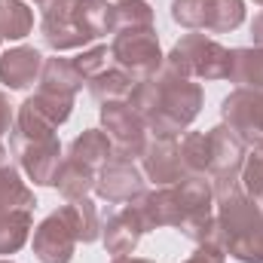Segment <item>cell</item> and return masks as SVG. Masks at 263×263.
<instances>
[{
    "mask_svg": "<svg viewBox=\"0 0 263 263\" xmlns=\"http://www.w3.org/2000/svg\"><path fill=\"white\" fill-rule=\"evenodd\" d=\"M144 227V233L150 230H159V227H181L184 220V208H181V199L175 184L172 187H153V190H144L138 199L129 202Z\"/></svg>",
    "mask_w": 263,
    "mask_h": 263,
    "instance_id": "5bb4252c",
    "label": "cell"
},
{
    "mask_svg": "<svg viewBox=\"0 0 263 263\" xmlns=\"http://www.w3.org/2000/svg\"><path fill=\"white\" fill-rule=\"evenodd\" d=\"M0 165H9V153H6V147L0 144Z\"/></svg>",
    "mask_w": 263,
    "mask_h": 263,
    "instance_id": "8d00e7d4",
    "label": "cell"
},
{
    "mask_svg": "<svg viewBox=\"0 0 263 263\" xmlns=\"http://www.w3.org/2000/svg\"><path fill=\"white\" fill-rule=\"evenodd\" d=\"M34 31V12L25 0H0V40H25Z\"/></svg>",
    "mask_w": 263,
    "mask_h": 263,
    "instance_id": "484cf974",
    "label": "cell"
},
{
    "mask_svg": "<svg viewBox=\"0 0 263 263\" xmlns=\"http://www.w3.org/2000/svg\"><path fill=\"white\" fill-rule=\"evenodd\" d=\"M220 120L223 126L248 147L263 150V95L251 89H233L220 101Z\"/></svg>",
    "mask_w": 263,
    "mask_h": 263,
    "instance_id": "ba28073f",
    "label": "cell"
},
{
    "mask_svg": "<svg viewBox=\"0 0 263 263\" xmlns=\"http://www.w3.org/2000/svg\"><path fill=\"white\" fill-rule=\"evenodd\" d=\"M172 18L187 31H205L208 0H172Z\"/></svg>",
    "mask_w": 263,
    "mask_h": 263,
    "instance_id": "4dcf8cb0",
    "label": "cell"
},
{
    "mask_svg": "<svg viewBox=\"0 0 263 263\" xmlns=\"http://www.w3.org/2000/svg\"><path fill=\"white\" fill-rule=\"evenodd\" d=\"M95 175L98 172H92L89 165L65 156L62 165H59V172H55V184L52 187L59 190V196L65 199V202L83 199V196H89V193H95Z\"/></svg>",
    "mask_w": 263,
    "mask_h": 263,
    "instance_id": "7402d4cb",
    "label": "cell"
},
{
    "mask_svg": "<svg viewBox=\"0 0 263 263\" xmlns=\"http://www.w3.org/2000/svg\"><path fill=\"white\" fill-rule=\"evenodd\" d=\"M77 236L67 223V217L59 211L46 214L37 227H34V239H31V248H34V257L40 263H70L73 260V251H77Z\"/></svg>",
    "mask_w": 263,
    "mask_h": 263,
    "instance_id": "7c38bea8",
    "label": "cell"
},
{
    "mask_svg": "<svg viewBox=\"0 0 263 263\" xmlns=\"http://www.w3.org/2000/svg\"><path fill=\"white\" fill-rule=\"evenodd\" d=\"M43 52L34 46H12L0 52V83L9 92H25L34 83H40L43 73Z\"/></svg>",
    "mask_w": 263,
    "mask_h": 263,
    "instance_id": "9a60e30c",
    "label": "cell"
},
{
    "mask_svg": "<svg viewBox=\"0 0 263 263\" xmlns=\"http://www.w3.org/2000/svg\"><path fill=\"white\" fill-rule=\"evenodd\" d=\"M178 153H181V168L184 178L190 175H208V132H184V138L178 141Z\"/></svg>",
    "mask_w": 263,
    "mask_h": 263,
    "instance_id": "f1b7e54d",
    "label": "cell"
},
{
    "mask_svg": "<svg viewBox=\"0 0 263 263\" xmlns=\"http://www.w3.org/2000/svg\"><path fill=\"white\" fill-rule=\"evenodd\" d=\"M101 129L114 144V156H123V159H138L144 150V141L150 135L144 120L138 117V110L129 101L101 104Z\"/></svg>",
    "mask_w": 263,
    "mask_h": 263,
    "instance_id": "9c48e42d",
    "label": "cell"
},
{
    "mask_svg": "<svg viewBox=\"0 0 263 263\" xmlns=\"http://www.w3.org/2000/svg\"><path fill=\"white\" fill-rule=\"evenodd\" d=\"M202 101L205 95L196 80L175 77L165 67L147 80H138L129 98V104L144 120L147 132L162 138H178L181 132L190 129V123L202 110Z\"/></svg>",
    "mask_w": 263,
    "mask_h": 263,
    "instance_id": "6da1fadb",
    "label": "cell"
},
{
    "mask_svg": "<svg viewBox=\"0 0 263 263\" xmlns=\"http://www.w3.org/2000/svg\"><path fill=\"white\" fill-rule=\"evenodd\" d=\"M248 147L230 132V126L217 123L208 132V181L214 187V199H223L242 190V165H245Z\"/></svg>",
    "mask_w": 263,
    "mask_h": 263,
    "instance_id": "277c9868",
    "label": "cell"
},
{
    "mask_svg": "<svg viewBox=\"0 0 263 263\" xmlns=\"http://www.w3.org/2000/svg\"><path fill=\"white\" fill-rule=\"evenodd\" d=\"M230 83L236 89H251L263 95V49L260 46H236L230 49Z\"/></svg>",
    "mask_w": 263,
    "mask_h": 263,
    "instance_id": "e0dca14e",
    "label": "cell"
},
{
    "mask_svg": "<svg viewBox=\"0 0 263 263\" xmlns=\"http://www.w3.org/2000/svg\"><path fill=\"white\" fill-rule=\"evenodd\" d=\"M251 40H254V46L263 49V12H257V15L251 18Z\"/></svg>",
    "mask_w": 263,
    "mask_h": 263,
    "instance_id": "e575fe53",
    "label": "cell"
},
{
    "mask_svg": "<svg viewBox=\"0 0 263 263\" xmlns=\"http://www.w3.org/2000/svg\"><path fill=\"white\" fill-rule=\"evenodd\" d=\"M254 3H257V6H263V0H254Z\"/></svg>",
    "mask_w": 263,
    "mask_h": 263,
    "instance_id": "f35d334b",
    "label": "cell"
},
{
    "mask_svg": "<svg viewBox=\"0 0 263 263\" xmlns=\"http://www.w3.org/2000/svg\"><path fill=\"white\" fill-rule=\"evenodd\" d=\"M73 114V98L59 95L49 89H37L31 98H25L15 110V129L31 135V138H46L55 135L59 126H65Z\"/></svg>",
    "mask_w": 263,
    "mask_h": 263,
    "instance_id": "52a82bcc",
    "label": "cell"
},
{
    "mask_svg": "<svg viewBox=\"0 0 263 263\" xmlns=\"http://www.w3.org/2000/svg\"><path fill=\"white\" fill-rule=\"evenodd\" d=\"M141 236H144V227H141L132 205L120 208L117 214H110L104 220V227H101V242H104V251L110 257H129L138 248Z\"/></svg>",
    "mask_w": 263,
    "mask_h": 263,
    "instance_id": "2e32d148",
    "label": "cell"
},
{
    "mask_svg": "<svg viewBox=\"0 0 263 263\" xmlns=\"http://www.w3.org/2000/svg\"><path fill=\"white\" fill-rule=\"evenodd\" d=\"M40 12H43L40 15V37L55 55L67 52V49H83L86 43H92L73 22V0H52Z\"/></svg>",
    "mask_w": 263,
    "mask_h": 263,
    "instance_id": "4fadbf2b",
    "label": "cell"
},
{
    "mask_svg": "<svg viewBox=\"0 0 263 263\" xmlns=\"http://www.w3.org/2000/svg\"><path fill=\"white\" fill-rule=\"evenodd\" d=\"M34 230V217L28 208L18 211H0V254H15L25 248L28 236Z\"/></svg>",
    "mask_w": 263,
    "mask_h": 263,
    "instance_id": "d4e9b609",
    "label": "cell"
},
{
    "mask_svg": "<svg viewBox=\"0 0 263 263\" xmlns=\"http://www.w3.org/2000/svg\"><path fill=\"white\" fill-rule=\"evenodd\" d=\"M110 62L132 73L135 80H147L153 73L162 70V49H159V37L156 28H144V31H120L110 40Z\"/></svg>",
    "mask_w": 263,
    "mask_h": 263,
    "instance_id": "8992f818",
    "label": "cell"
},
{
    "mask_svg": "<svg viewBox=\"0 0 263 263\" xmlns=\"http://www.w3.org/2000/svg\"><path fill=\"white\" fill-rule=\"evenodd\" d=\"M34 205H37L34 190L22 181L18 168L12 162L0 165V211H18V208L34 211Z\"/></svg>",
    "mask_w": 263,
    "mask_h": 263,
    "instance_id": "cb8c5ba5",
    "label": "cell"
},
{
    "mask_svg": "<svg viewBox=\"0 0 263 263\" xmlns=\"http://www.w3.org/2000/svg\"><path fill=\"white\" fill-rule=\"evenodd\" d=\"M9 150L18 162V168L28 175V181L34 187H52L55 184V172L62 165V144L59 135H46V138H31L25 132L12 129L9 132Z\"/></svg>",
    "mask_w": 263,
    "mask_h": 263,
    "instance_id": "5b68a950",
    "label": "cell"
},
{
    "mask_svg": "<svg viewBox=\"0 0 263 263\" xmlns=\"http://www.w3.org/2000/svg\"><path fill=\"white\" fill-rule=\"evenodd\" d=\"M135 83L138 80L132 73H126L123 67H107L98 77H92L86 83V89L98 104H110V101H129L132 92H135Z\"/></svg>",
    "mask_w": 263,
    "mask_h": 263,
    "instance_id": "603a6c76",
    "label": "cell"
},
{
    "mask_svg": "<svg viewBox=\"0 0 263 263\" xmlns=\"http://www.w3.org/2000/svg\"><path fill=\"white\" fill-rule=\"evenodd\" d=\"M12 129H15V110H12V104H9L6 92H0V138H3V135H9Z\"/></svg>",
    "mask_w": 263,
    "mask_h": 263,
    "instance_id": "d6a6232c",
    "label": "cell"
},
{
    "mask_svg": "<svg viewBox=\"0 0 263 263\" xmlns=\"http://www.w3.org/2000/svg\"><path fill=\"white\" fill-rule=\"evenodd\" d=\"M73 22L89 40L114 34V3H107V0H73Z\"/></svg>",
    "mask_w": 263,
    "mask_h": 263,
    "instance_id": "ffe728a7",
    "label": "cell"
},
{
    "mask_svg": "<svg viewBox=\"0 0 263 263\" xmlns=\"http://www.w3.org/2000/svg\"><path fill=\"white\" fill-rule=\"evenodd\" d=\"M110 263H156V260H147V257H132V254H129V257H114Z\"/></svg>",
    "mask_w": 263,
    "mask_h": 263,
    "instance_id": "d590c367",
    "label": "cell"
},
{
    "mask_svg": "<svg viewBox=\"0 0 263 263\" xmlns=\"http://www.w3.org/2000/svg\"><path fill=\"white\" fill-rule=\"evenodd\" d=\"M86 86L83 73L73 67L70 59H62V55H52L43 62V73H40V83L37 89H49V92H59V95H70L77 98V92Z\"/></svg>",
    "mask_w": 263,
    "mask_h": 263,
    "instance_id": "44dd1931",
    "label": "cell"
},
{
    "mask_svg": "<svg viewBox=\"0 0 263 263\" xmlns=\"http://www.w3.org/2000/svg\"><path fill=\"white\" fill-rule=\"evenodd\" d=\"M67 156L77 159V162H83V165H89L92 172H98L104 162L114 159V144H110V138L104 135V129H86L83 135H77V138L70 141Z\"/></svg>",
    "mask_w": 263,
    "mask_h": 263,
    "instance_id": "ac0fdd59",
    "label": "cell"
},
{
    "mask_svg": "<svg viewBox=\"0 0 263 263\" xmlns=\"http://www.w3.org/2000/svg\"><path fill=\"white\" fill-rule=\"evenodd\" d=\"M0 263H12V260H0Z\"/></svg>",
    "mask_w": 263,
    "mask_h": 263,
    "instance_id": "ab89813d",
    "label": "cell"
},
{
    "mask_svg": "<svg viewBox=\"0 0 263 263\" xmlns=\"http://www.w3.org/2000/svg\"><path fill=\"white\" fill-rule=\"evenodd\" d=\"M245 22V0H208L205 34H230Z\"/></svg>",
    "mask_w": 263,
    "mask_h": 263,
    "instance_id": "83f0119b",
    "label": "cell"
},
{
    "mask_svg": "<svg viewBox=\"0 0 263 263\" xmlns=\"http://www.w3.org/2000/svg\"><path fill=\"white\" fill-rule=\"evenodd\" d=\"M144 190H147V178H144V172L135 159L114 156L95 175V193L107 205H129L132 199H138Z\"/></svg>",
    "mask_w": 263,
    "mask_h": 263,
    "instance_id": "30bf717a",
    "label": "cell"
},
{
    "mask_svg": "<svg viewBox=\"0 0 263 263\" xmlns=\"http://www.w3.org/2000/svg\"><path fill=\"white\" fill-rule=\"evenodd\" d=\"M239 184H242V193L263 208V150H248Z\"/></svg>",
    "mask_w": 263,
    "mask_h": 263,
    "instance_id": "f546056e",
    "label": "cell"
},
{
    "mask_svg": "<svg viewBox=\"0 0 263 263\" xmlns=\"http://www.w3.org/2000/svg\"><path fill=\"white\" fill-rule=\"evenodd\" d=\"M184 263H227V254L220 248H208V245H199L196 254L187 257Z\"/></svg>",
    "mask_w": 263,
    "mask_h": 263,
    "instance_id": "836d02e7",
    "label": "cell"
},
{
    "mask_svg": "<svg viewBox=\"0 0 263 263\" xmlns=\"http://www.w3.org/2000/svg\"><path fill=\"white\" fill-rule=\"evenodd\" d=\"M31 3H34V6H37V9H43V6H49V3H52V0H31Z\"/></svg>",
    "mask_w": 263,
    "mask_h": 263,
    "instance_id": "74e56055",
    "label": "cell"
},
{
    "mask_svg": "<svg viewBox=\"0 0 263 263\" xmlns=\"http://www.w3.org/2000/svg\"><path fill=\"white\" fill-rule=\"evenodd\" d=\"M144 28H156L153 6L147 0H117L114 3V34L144 31Z\"/></svg>",
    "mask_w": 263,
    "mask_h": 263,
    "instance_id": "4316f807",
    "label": "cell"
},
{
    "mask_svg": "<svg viewBox=\"0 0 263 263\" xmlns=\"http://www.w3.org/2000/svg\"><path fill=\"white\" fill-rule=\"evenodd\" d=\"M73 67L83 73V80L89 83L92 77H98L101 70H107V62H110V46H89V49H83L77 59H70Z\"/></svg>",
    "mask_w": 263,
    "mask_h": 263,
    "instance_id": "1f68e13d",
    "label": "cell"
},
{
    "mask_svg": "<svg viewBox=\"0 0 263 263\" xmlns=\"http://www.w3.org/2000/svg\"><path fill=\"white\" fill-rule=\"evenodd\" d=\"M162 67L184 80H227L230 73V49L205 34H184Z\"/></svg>",
    "mask_w": 263,
    "mask_h": 263,
    "instance_id": "3957f363",
    "label": "cell"
},
{
    "mask_svg": "<svg viewBox=\"0 0 263 263\" xmlns=\"http://www.w3.org/2000/svg\"><path fill=\"white\" fill-rule=\"evenodd\" d=\"M223 254L239 263H263V208L242 190L217 199L214 205Z\"/></svg>",
    "mask_w": 263,
    "mask_h": 263,
    "instance_id": "7a4b0ae2",
    "label": "cell"
},
{
    "mask_svg": "<svg viewBox=\"0 0 263 263\" xmlns=\"http://www.w3.org/2000/svg\"><path fill=\"white\" fill-rule=\"evenodd\" d=\"M138 165L144 178L153 187H172L184 178L181 168V153H178V138H162V135H147L144 150L138 156Z\"/></svg>",
    "mask_w": 263,
    "mask_h": 263,
    "instance_id": "8fae6325",
    "label": "cell"
},
{
    "mask_svg": "<svg viewBox=\"0 0 263 263\" xmlns=\"http://www.w3.org/2000/svg\"><path fill=\"white\" fill-rule=\"evenodd\" d=\"M62 214L67 217V223H70V230H73V236H77V242H83V245H92V242H98L101 239V214H98V208H95V202L89 196L83 199H70L67 205H62Z\"/></svg>",
    "mask_w": 263,
    "mask_h": 263,
    "instance_id": "d6986e66",
    "label": "cell"
}]
</instances>
